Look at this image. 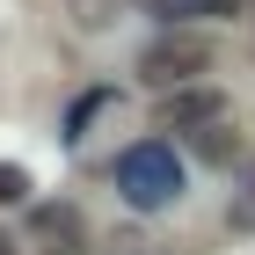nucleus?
I'll return each mask as SVG.
<instances>
[{"label":"nucleus","instance_id":"nucleus-1","mask_svg":"<svg viewBox=\"0 0 255 255\" xmlns=\"http://www.w3.org/2000/svg\"><path fill=\"white\" fill-rule=\"evenodd\" d=\"M117 197L138 204V212H160V204H175L182 197V160L168 138H138L117 153Z\"/></svg>","mask_w":255,"mask_h":255},{"label":"nucleus","instance_id":"nucleus-2","mask_svg":"<svg viewBox=\"0 0 255 255\" xmlns=\"http://www.w3.org/2000/svg\"><path fill=\"white\" fill-rule=\"evenodd\" d=\"M212 59H219V44L204 37V29H160V37L138 51V73L175 95V88H190L197 73H212Z\"/></svg>","mask_w":255,"mask_h":255},{"label":"nucleus","instance_id":"nucleus-3","mask_svg":"<svg viewBox=\"0 0 255 255\" xmlns=\"http://www.w3.org/2000/svg\"><path fill=\"white\" fill-rule=\"evenodd\" d=\"M219 117H226L219 88H175V95H160V131H204Z\"/></svg>","mask_w":255,"mask_h":255},{"label":"nucleus","instance_id":"nucleus-4","mask_svg":"<svg viewBox=\"0 0 255 255\" xmlns=\"http://www.w3.org/2000/svg\"><path fill=\"white\" fill-rule=\"evenodd\" d=\"M37 234H44V241H59L51 255H80V248H88V226H80L73 204H44V212H37Z\"/></svg>","mask_w":255,"mask_h":255},{"label":"nucleus","instance_id":"nucleus-5","mask_svg":"<svg viewBox=\"0 0 255 255\" xmlns=\"http://www.w3.org/2000/svg\"><path fill=\"white\" fill-rule=\"evenodd\" d=\"M197 153L212 160V168H226V160H241V131H234L226 117H219V124H204V131H197Z\"/></svg>","mask_w":255,"mask_h":255},{"label":"nucleus","instance_id":"nucleus-6","mask_svg":"<svg viewBox=\"0 0 255 255\" xmlns=\"http://www.w3.org/2000/svg\"><path fill=\"white\" fill-rule=\"evenodd\" d=\"M153 15H168V29H190V15H212V0H146Z\"/></svg>","mask_w":255,"mask_h":255},{"label":"nucleus","instance_id":"nucleus-7","mask_svg":"<svg viewBox=\"0 0 255 255\" xmlns=\"http://www.w3.org/2000/svg\"><path fill=\"white\" fill-rule=\"evenodd\" d=\"M66 7H73V22H80V29H102V22L117 15V0H66Z\"/></svg>","mask_w":255,"mask_h":255},{"label":"nucleus","instance_id":"nucleus-8","mask_svg":"<svg viewBox=\"0 0 255 255\" xmlns=\"http://www.w3.org/2000/svg\"><path fill=\"white\" fill-rule=\"evenodd\" d=\"M22 197H29V175L22 168H0V204H22Z\"/></svg>","mask_w":255,"mask_h":255},{"label":"nucleus","instance_id":"nucleus-9","mask_svg":"<svg viewBox=\"0 0 255 255\" xmlns=\"http://www.w3.org/2000/svg\"><path fill=\"white\" fill-rule=\"evenodd\" d=\"M0 255H22V248H15V234H0Z\"/></svg>","mask_w":255,"mask_h":255},{"label":"nucleus","instance_id":"nucleus-10","mask_svg":"<svg viewBox=\"0 0 255 255\" xmlns=\"http://www.w3.org/2000/svg\"><path fill=\"white\" fill-rule=\"evenodd\" d=\"M248 190H255V168H248ZM241 219H255V197H248V212H241Z\"/></svg>","mask_w":255,"mask_h":255}]
</instances>
